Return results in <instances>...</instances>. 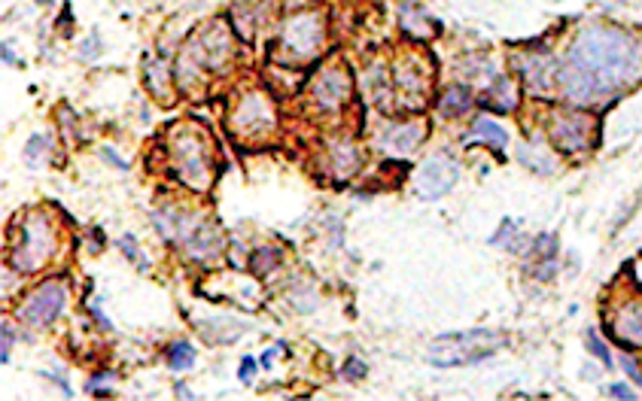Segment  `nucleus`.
Returning <instances> with one entry per match:
<instances>
[{"label":"nucleus","mask_w":642,"mask_h":401,"mask_svg":"<svg viewBox=\"0 0 642 401\" xmlns=\"http://www.w3.org/2000/svg\"><path fill=\"white\" fill-rule=\"evenodd\" d=\"M642 73V46L637 37L609 24H591L576 37L558 71L563 98L578 107L606 101L615 89Z\"/></svg>","instance_id":"obj_1"},{"label":"nucleus","mask_w":642,"mask_h":401,"mask_svg":"<svg viewBox=\"0 0 642 401\" xmlns=\"http://www.w3.org/2000/svg\"><path fill=\"white\" fill-rule=\"evenodd\" d=\"M499 347H502V337L497 331L472 328V331H457V335L436 337L427 350V359L436 365V368H459V365H475L488 359Z\"/></svg>","instance_id":"obj_2"},{"label":"nucleus","mask_w":642,"mask_h":401,"mask_svg":"<svg viewBox=\"0 0 642 401\" xmlns=\"http://www.w3.org/2000/svg\"><path fill=\"white\" fill-rule=\"evenodd\" d=\"M232 52V40L222 24L204 28L198 37L189 43L186 52L180 55V83H189L198 71H213L220 67Z\"/></svg>","instance_id":"obj_3"},{"label":"nucleus","mask_w":642,"mask_h":401,"mask_svg":"<svg viewBox=\"0 0 642 401\" xmlns=\"http://www.w3.org/2000/svg\"><path fill=\"white\" fill-rule=\"evenodd\" d=\"M55 252V231L46 216H28L22 225L19 243L13 249V265L19 271H40Z\"/></svg>","instance_id":"obj_4"},{"label":"nucleus","mask_w":642,"mask_h":401,"mask_svg":"<svg viewBox=\"0 0 642 401\" xmlns=\"http://www.w3.org/2000/svg\"><path fill=\"white\" fill-rule=\"evenodd\" d=\"M173 161H177V173L183 177L186 186L198 191L211 186V161H207V146L202 137L183 131L173 143Z\"/></svg>","instance_id":"obj_5"},{"label":"nucleus","mask_w":642,"mask_h":401,"mask_svg":"<svg viewBox=\"0 0 642 401\" xmlns=\"http://www.w3.org/2000/svg\"><path fill=\"white\" fill-rule=\"evenodd\" d=\"M64 301H67V286L62 280H49V283H43L40 289H34L28 295V301L22 304L19 317H22L25 326L43 328V326H49L58 313H62Z\"/></svg>","instance_id":"obj_6"},{"label":"nucleus","mask_w":642,"mask_h":401,"mask_svg":"<svg viewBox=\"0 0 642 401\" xmlns=\"http://www.w3.org/2000/svg\"><path fill=\"white\" fill-rule=\"evenodd\" d=\"M281 43L290 55L296 58H314L320 46H323V24L314 13H299L283 24Z\"/></svg>","instance_id":"obj_7"},{"label":"nucleus","mask_w":642,"mask_h":401,"mask_svg":"<svg viewBox=\"0 0 642 401\" xmlns=\"http://www.w3.org/2000/svg\"><path fill=\"white\" fill-rule=\"evenodd\" d=\"M459 180V168L454 159L448 155H432L420 164L418 177H414V191L423 198V200H436L441 195H448L450 189L457 186Z\"/></svg>","instance_id":"obj_8"},{"label":"nucleus","mask_w":642,"mask_h":401,"mask_svg":"<svg viewBox=\"0 0 642 401\" xmlns=\"http://www.w3.org/2000/svg\"><path fill=\"white\" fill-rule=\"evenodd\" d=\"M232 125L241 137H265L274 128V112L262 94H244L241 103L235 107Z\"/></svg>","instance_id":"obj_9"},{"label":"nucleus","mask_w":642,"mask_h":401,"mask_svg":"<svg viewBox=\"0 0 642 401\" xmlns=\"http://www.w3.org/2000/svg\"><path fill=\"white\" fill-rule=\"evenodd\" d=\"M551 141L554 146L567 152H578V150H588L591 146V119L588 116H558L551 122Z\"/></svg>","instance_id":"obj_10"},{"label":"nucleus","mask_w":642,"mask_h":401,"mask_svg":"<svg viewBox=\"0 0 642 401\" xmlns=\"http://www.w3.org/2000/svg\"><path fill=\"white\" fill-rule=\"evenodd\" d=\"M177 240H183V247L186 252L193 259H216V252L222 249V238H220V231L213 229V225H207V222H198V220H186L183 222V231H180V238Z\"/></svg>","instance_id":"obj_11"},{"label":"nucleus","mask_w":642,"mask_h":401,"mask_svg":"<svg viewBox=\"0 0 642 401\" xmlns=\"http://www.w3.org/2000/svg\"><path fill=\"white\" fill-rule=\"evenodd\" d=\"M351 98V76L338 67H329L317 76L314 83V101L320 103L323 110H338L344 107V101Z\"/></svg>","instance_id":"obj_12"},{"label":"nucleus","mask_w":642,"mask_h":401,"mask_svg":"<svg viewBox=\"0 0 642 401\" xmlns=\"http://www.w3.org/2000/svg\"><path fill=\"white\" fill-rule=\"evenodd\" d=\"M423 134H427V128L420 122H402V125H393L380 137V150L387 155H396V159H408L420 146Z\"/></svg>","instance_id":"obj_13"},{"label":"nucleus","mask_w":642,"mask_h":401,"mask_svg":"<svg viewBox=\"0 0 642 401\" xmlns=\"http://www.w3.org/2000/svg\"><path fill=\"white\" fill-rule=\"evenodd\" d=\"M520 76L527 80L533 92H548L554 80V61L548 55H524L518 58Z\"/></svg>","instance_id":"obj_14"},{"label":"nucleus","mask_w":642,"mask_h":401,"mask_svg":"<svg viewBox=\"0 0 642 401\" xmlns=\"http://www.w3.org/2000/svg\"><path fill=\"white\" fill-rule=\"evenodd\" d=\"M618 341L630 347H642V301H630L618 310V317L612 322Z\"/></svg>","instance_id":"obj_15"},{"label":"nucleus","mask_w":642,"mask_h":401,"mask_svg":"<svg viewBox=\"0 0 642 401\" xmlns=\"http://www.w3.org/2000/svg\"><path fill=\"white\" fill-rule=\"evenodd\" d=\"M399 22H402V28L408 34H414V37H430V34H436V22H432L418 4H411V0H405L402 4V10H399Z\"/></svg>","instance_id":"obj_16"},{"label":"nucleus","mask_w":642,"mask_h":401,"mask_svg":"<svg viewBox=\"0 0 642 401\" xmlns=\"http://www.w3.org/2000/svg\"><path fill=\"white\" fill-rule=\"evenodd\" d=\"M518 159L524 161L530 171H536V173H554V168H558L554 155H551L548 150H542V146H533V143L520 146V150H518Z\"/></svg>","instance_id":"obj_17"},{"label":"nucleus","mask_w":642,"mask_h":401,"mask_svg":"<svg viewBox=\"0 0 642 401\" xmlns=\"http://www.w3.org/2000/svg\"><path fill=\"white\" fill-rule=\"evenodd\" d=\"M329 155H332V168L338 173H351V171H357V164H360V152L351 141L329 143Z\"/></svg>","instance_id":"obj_18"},{"label":"nucleus","mask_w":642,"mask_h":401,"mask_svg":"<svg viewBox=\"0 0 642 401\" xmlns=\"http://www.w3.org/2000/svg\"><path fill=\"white\" fill-rule=\"evenodd\" d=\"M469 107H472V94H469V89H463V85H450V89L445 92V98H441V103H439L441 116H463Z\"/></svg>","instance_id":"obj_19"},{"label":"nucleus","mask_w":642,"mask_h":401,"mask_svg":"<svg viewBox=\"0 0 642 401\" xmlns=\"http://www.w3.org/2000/svg\"><path fill=\"white\" fill-rule=\"evenodd\" d=\"M469 141H488L490 146H497V150H502V146L509 143V134L497 125V122H490V119H484V116H481V119H475Z\"/></svg>","instance_id":"obj_20"},{"label":"nucleus","mask_w":642,"mask_h":401,"mask_svg":"<svg viewBox=\"0 0 642 401\" xmlns=\"http://www.w3.org/2000/svg\"><path fill=\"white\" fill-rule=\"evenodd\" d=\"M488 103H493L497 110L502 112H509V110H515V85H511V80H506V76H499L497 83H493V89L488 92Z\"/></svg>","instance_id":"obj_21"},{"label":"nucleus","mask_w":642,"mask_h":401,"mask_svg":"<svg viewBox=\"0 0 642 401\" xmlns=\"http://www.w3.org/2000/svg\"><path fill=\"white\" fill-rule=\"evenodd\" d=\"M168 365L173 371H189L195 365V350H193V344H186V341H180V344H173L171 347V353H168Z\"/></svg>","instance_id":"obj_22"},{"label":"nucleus","mask_w":642,"mask_h":401,"mask_svg":"<svg viewBox=\"0 0 642 401\" xmlns=\"http://www.w3.org/2000/svg\"><path fill=\"white\" fill-rule=\"evenodd\" d=\"M52 141L46 134H34L31 141H28V150H25V159H28V164H43L46 161V155H49V146Z\"/></svg>","instance_id":"obj_23"},{"label":"nucleus","mask_w":642,"mask_h":401,"mask_svg":"<svg viewBox=\"0 0 642 401\" xmlns=\"http://www.w3.org/2000/svg\"><path fill=\"white\" fill-rule=\"evenodd\" d=\"M588 350H591L594 356H600V359H603V365H609V368H612V356H609V350H606V347H603V341H600V337H597V335H594V331H591V335H588Z\"/></svg>","instance_id":"obj_24"},{"label":"nucleus","mask_w":642,"mask_h":401,"mask_svg":"<svg viewBox=\"0 0 642 401\" xmlns=\"http://www.w3.org/2000/svg\"><path fill=\"white\" fill-rule=\"evenodd\" d=\"M119 247H123V249H125V256H128V259H132V261L137 259V265H141V268H150V261H146V256H143V252L134 247V240H132V238H123V240H119Z\"/></svg>","instance_id":"obj_25"},{"label":"nucleus","mask_w":642,"mask_h":401,"mask_svg":"<svg viewBox=\"0 0 642 401\" xmlns=\"http://www.w3.org/2000/svg\"><path fill=\"white\" fill-rule=\"evenodd\" d=\"M621 368H624V371H627V374H630V377H633V380H637V383H639V386H642V371L637 368V362H633V359H630V356H621Z\"/></svg>","instance_id":"obj_26"},{"label":"nucleus","mask_w":642,"mask_h":401,"mask_svg":"<svg viewBox=\"0 0 642 401\" xmlns=\"http://www.w3.org/2000/svg\"><path fill=\"white\" fill-rule=\"evenodd\" d=\"M362 374H366V368H362L360 359H351V362H347V368H344V377H347V380L362 377Z\"/></svg>","instance_id":"obj_27"},{"label":"nucleus","mask_w":642,"mask_h":401,"mask_svg":"<svg viewBox=\"0 0 642 401\" xmlns=\"http://www.w3.org/2000/svg\"><path fill=\"white\" fill-rule=\"evenodd\" d=\"M609 396L612 398H637L627 386H624V383H615V386H609Z\"/></svg>","instance_id":"obj_28"},{"label":"nucleus","mask_w":642,"mask_h":401,"mask_svg":"<svg viewBox=\"0 0 642 401\" xmlns=\"http://www.w3.org/2000/svg\"><path fill=\"white\" fill-rule=\"evenodd\" d=\"M10 341H13L10 322H4V362H10Z\"/></svg>","instance_id":"obj_29"},{"label":"nucleus","mask_w":642,"mask_h":401,"mask_svg":"<svg viewBox=\"0 0 642 401\" xmlns=\"http://www.w3.org/2000/svg\"><path fill=\"white\" fill-rule=\"evenodd\" d=\"M253 368H256V362H253V359H244V362H241V380H250V374H253Z\"/></svg>","instance_id":"obj_30"}]
</instances>
